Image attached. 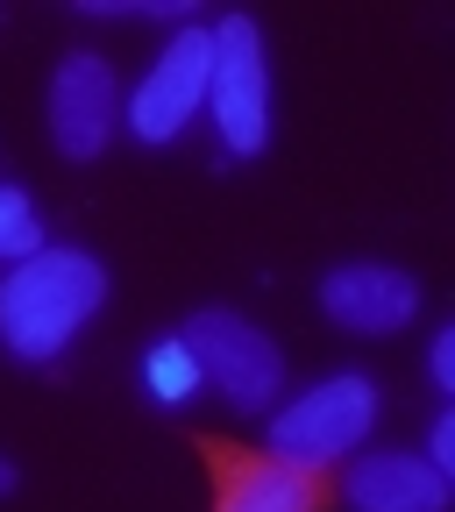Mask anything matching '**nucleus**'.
I'll return each instance as SVG.
<instances>
[{
  "mask_svg": "<svg viewBox=\"0 0 455 512\" xmlns=\"http://www.w3.org/2000/svg\"><path fill=\"white\" fill-rule=\"evenodd\" d=\"M107 306V264L93 249L50 242L29 264L0 271V349L15 363H50L79 342V328Z\"/></svg>",
  "mask_w": 455,
  "mask_h": 512,
  "instance_id": "nucleus-1",
  "label": "nucleus"
},
{
  "mask_svg": "<svg viewBox=\"0 0 455 512\" xmlns=\"http://www.w3.org/2000/svg\"><path fill=\"white\" fill-rule=\"evenodd\" d=\"M185 349L200 363V392L228 399L235 413H278L285 406V349L235 306H200L185 320Z\"/></svg>",
  "mask_w": 455,
  "mask_h": 512,
  "instance_id": "nucleus-2",
  "label": "nucleus"
},
{
  "mask_svg": "<svg viewBox=\"0 0 455 512\" xmlns=\"http://www.w3.org/2000/svg\"><path fill=\"white\" fill-rule=\"evenodd\" d=\"M192 456L207 463L214 512H328L335 477L320 463L278 456V448H249L221 434H192Z\"/></svg>",
  "mask_w": 455,
  "mask_h": 512,
  "instance_id": "nucleus-3",
  "label": "nucleus"
},
{
  "mask_svg": "<svg viewBox=\"0 0 455 512\" xmlns=\"http://www.w3.org/2000/svg\"><path fill=\"white\" fill-rule=\"evenodd\" d=\"M207 100H214V29L185 22V29H171V43L157 50L150 72L128 86L121 128L136 143H178L185 128L207 114Z\"/></svg>",
  "mask_w": 455,
  "mask_h": 512,
  "instance_id": "nucleus-4",
  "label": "nucleus"
},
{
  "mask_svg": "<svg viewBox=\"0 0 455 512\" xmlns=\"http://www.w3.org/2000/svg\"><path fill=\"white\" fill-rule=\"evenodd\" d=\"M370 427H377V384L363 370H335V377L306 384V392H292L271 413V448L328 470V463L356 456V448L370 441Z\"/></svg>",
  "mask_w": 455,
  "mask_h": 512,
  "instance_id": "nucleus-5",
  "label": "nucleus"
},
{
  "mask_svg": "<svg viewBox=\"0 0 455 512\" xmlns=\"http://www.w3.org/2000/svg\"><path fill=\"white\" fill-rule=\"evenodd\" d=\"M214 128H221V150L228 157H264L271 143V50L256 15H228L214 22V100H207Z\"/></svg>",
  "mask_w": 455,
  "mask_h": 512,
  "instance_id": "nucleus-6",
  "label": "nucleus"
},
{
  "mask_svg": "<svg viewBox=\"0 0 455 512\" xmlns=\"http://www.w3.org/2000/svg\"><path fill=\"white\" fill-rule=\"evenodd\" d=\"M121 100L128 93H121L114 64L100 50H64L57 72H50V143H57V157L93 164L121 128Z\"/></svg>",
  "mask_w": 455,
  "mask_h": 512,
  "instance_id": "nucleus-7",
  "label": "nucleus"
},
{
  "mask_svg": "<svg viewBox=\"0 0 455 512\" xmlns=\"http://www.w3.org/2000/svg\"><path fill=\"white\" fill-rule=\"evenodd\" d=\"M320 313L349 335H399L420 313V278L399 264H342L320 278Z\"/></svg>",
  "mask_w": 455,
  "mask_h": 512,
  "instance_id": "nucleus-8",
  "label": "nucleus"
},
{
  "mask_svg": "<svg viewBox=\"0 0 455 512\" xmlns=\"http://www.w3.org/2000/svg\"><path fill=\"white\" fill-rule=\"evenodd\" d=\"M342 498H349V512H448L455 505L448 477L427 456H413V448H370V456H356L342 477Z\"/></svg>",
  "mask_w": 455,
  "mask_h": 512,
  "instance_id": "nucleus-9",
  "label": "nucleus"
},
{
  "mask_svg": "<svg viewBox=\"0 0 455 512\" xmlns=\"http://www.w3.org/2000/svg\"><path fill=\"white\" fill-rule=\"evenodd\" d=\"M36 249H50V228L36 214V200L22 185H0V271L8 264H29Z\"/></svg>",
  "mask_w": 455,
  "mask_h": 512,
  "instance_id": "nucleus-10",
  "label": "nucleus"
},
{
  "mask_svg": "<svg viewBox=\"0 0 455 512\" xmlns=\"http://www.w3.org/2000/svg\"><path fill=\"white\" fill-rule=\"evenodd\" d=\"M143 377H150V392H157L164 406H178V399H192V392H200V363H192L185 335H164V342H150V356H143Z\"/></svg>",
  "mask_w": 455,
  "mask_h": 512,
  "instance_id": "nucleus-11",
  "label": "nucleus"
},
{
  "mask_svg": "<svg viewBox=\"0 0 455 512\" xmlns=\"http://www.w3.org/2000/svg\"><path fill=\"white\" fill-rule=\"evenodd\" d=\"M427 463L448 477V491H455V406H441L434 413V427H427Z\"/></svg>",
  "mask_w": 455,
  "mask_h": 512,
  "instance_id": "nucleus-12",
  "label": "nucleus"
},
{
  "mask_svg": "<svg viewBox=\"0 0 455 512\" xmlns=\"http://www.w3.org/2000/svg\"><path fill=\"white\" fill-rule=\"evenodd\" d=\"M427 370H434V384L448 392V406H455V320L434 335V349H427Z\"/></svg>",
  "mask_w": 455,
  "mask_h": 512,
  "instance_id": "nucleus-13",
  "label": "nucleus"
},
{
  "mask_svg": "<svg viewBox=\"0 0 455 512\" xmlns=\"http://www.w3.org/2000/svg\"><path fill=\"white\" fill-rule=\"evenodd\" d=\"M15 484H22V470H15V463H8V456H0V498H8V491H15Z\"/></svg>",
  "mask_w": 455,
  "mask_h": 512,
  "instance_id": "nucleus-14",
  "label": "nucleus"
}]
</instances>
